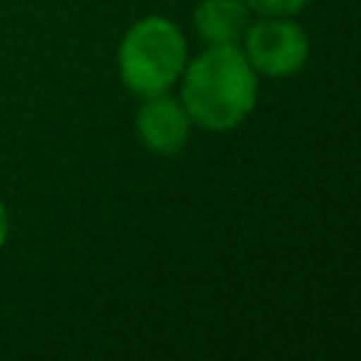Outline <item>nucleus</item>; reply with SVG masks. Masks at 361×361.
I'll list each match as a JSON object with an SVG mask.
<instances>
[{
    "instance_id": "4",
    "label": "nucleus",
    "mask_w": 361,
    "mask_h": 361,
    "mask_svg": "<svg viewBox=\"0 0 361 361\" xmlns=\"http://www.w3.org/2000/svg\"><path fill=\"white\" fill-rule=\"evenodd\" d=\"M146 105L137 111V133L152 152H178L190 137V114L184 105L165 92L146 95Z\"/></svg>"
},
{
    "instance_id": "2",
    "label": "nucleus",
    "mask_w": 361,
    "mask_h": 361,
    "mask_svg": "<svg viewBox=\"0 0 361 361\" xmlns=\"http://www.w3.org/2000/svg\"><path fill=\"white\" fill-rule=\"evenodd\" d=\"M121 80L137 95H159L178 82L187 63V42L162 16L140 19L121 42Z\"/></svg>"
},
{
    "instance_id": "5",
    "label": "nucleus",
    "mask_w": 361,
    "mask_h": 361,
    "mask_svg": "<svg viewBox=\"0 0 361 361\" xmlns=\"http://www.w3.org/2000/svg\"><path fill=\"white\" fill-rule=\"evenodd\" d=\"M193 23L209 44H238L247 29V6L244 0H203L193 13Z\"/></svg>"
},
{
    "instance_id": "1",
    "label": "nucleus",
    "mask_w": 361,
    "mask_h": 361,
    "mask_svg": "<svg viewBox=\"0 0 361 361\" xmlns=\"http://www.w3.org/2000/svg\"><path fill=\"white\" fill-rule=\"evenodd\" d=\"M184 111L209 130H231L257 105V73L238 44H212L184 63Z\"/></svg>"
},
{
    "instance_id": "6",
    "label": "nucleus",
    "mask_w": 361,
    "mask_h": 361,
    "mask_svg": "<svg viewBox=\"0 0 361 361\" xmlns=\"http://www.w3.org/2000/svg\"><path fill=\"white\" fill-rule=\"evenodd\" d=\"M307 0H244V6L260 16H292L305 6Z\"/></svg>"
},
{
    "instance_id": "3",
    "label": "nucleus",
    "mask_w": 361,
    "mask_h": 361,
    "mask_svg": "<svg viewBox=\"0 0 361 361\" xmlns=\"http://www.w3.org/2000/svg\"><path fill=\"white\" fill-rule=\"evenodd\" d=\"M247 32V63L254 73L267 76H288L305 67L307 61V38L301 25H295L288 16H267L263 23L250 25Z\"/></svg>"
},
{
    "instance_id": "7",
    "label": "nucleus",
    "mask_w": 361,
    "mask_h": 361,
    "mask_svg": "<svg viewBox=\"0 0 361 361\" xmlns=\"http://www.w3.org/2000/svg\"><path fill=\"white\" fill-rule=\"evenodd\" d=\"M6 231H10V219H6V209H4V203H0V247H4V241H6Z\"/></svg>"
}]
</instances>
